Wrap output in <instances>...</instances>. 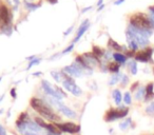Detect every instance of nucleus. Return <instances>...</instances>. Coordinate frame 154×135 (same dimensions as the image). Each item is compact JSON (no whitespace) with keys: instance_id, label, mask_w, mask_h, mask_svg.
Instances as JSON below:
<instances>
[{"instance_id":"f257e3e1","label":"nucleus","mask_w":154,"mask_h":135,"mask_svg":"<svg viewBox=\"0 0 154 135\" xmlns=\"http://www.w3.org/2000/svg\"><path fill=\"white\" fill-rule=\"evenodd\" d=\"M30 106L35 111L38 112L39 115L42 116V118H45V119L50 120L52 122L60 121V119H61L60 116L57 113H55L54 110L52 109V106H50L47 101L41 100L37 97H33L30 100Z\"/></svg>"},{"instance_id":"f03ea898","label":"nucleus","mask_w":154,"mask_h":135,"mask_svg":"<svg viewBox=\"0 0 154 135\" xmlns=\"http://www.w3.org/2000/svg\"><path fill=\"white\" fill-rule=\"evenodd\" d=\"M16 128L21 135H43L42 128L39 124H37L35 120L33 121L30 118H28L26 121H23Z\"/></svg>"},{"instance_id":"7ed1b4c3","label":"nucleus","mask_w":154,"mask_h":135,"mask_svg":"<svg viewBox=\"0 0 154 135\" xmlns=\"http://www.w3.org/2000/svg\"><path fill=\"white\" fill-rule=\"evenodd\" d=\"M130 24L134 28L140 29V30H152L150 17L143 13H136L131 16Z\"/></svg>"},{"instance_id":"20e7f679","label":"nucleus","mask_w":154,"mask_h":135,"mask_svg":"<svg viewBox=\"0 0 154 135\" xmlns=\"http://www.w3.org/2000/svg\"><path fill=\"white\" fill-rule=\"evenodd\" d=\"M129 109L124 106H120L118 107V109H110L109 111L106 113L105 115V120L107 122L114 121L116 119H119V118H124L128 115Z\"/></svg>"},{"instance_id":"39448f33","label":"nucleus","mask_w":154,"mask_h":135,"mask_svg":"<svg viewBox=\"0 0 154 135\" xmlns=\"http://www.w3.org/2000/svg\"><path fill=\"white\" fill-rule=\"evenodd\" d=\"M62 86L66 91L72 93L75 96H80L82 94V89L75 84L74 79L71 78L70 76L66 75V74H62Z\"/></svg>"},{"instance_id":"423d86ee","label":"nucleus","mask_w":154,"mask_h":135,"mask_svg":"<svg viewBox=\"0 0 154 135\" xmlns=\"http://www.w3.org/2000/svg\"><path fill=\"white\" fill-rule=\"evenodd\" d=\"M12 13L9 7L2 1H0V26L1 28H9L12 23Z\"/></svg>"},{"instance_id":"0eeeda50","label":"nucleus","mask_w":154,"mask_h":135,"mask_svg":"<svg viewBox=\"0 0 154 135\" xmlns=\"http://www.w3.org/2000/svg\"><path fill=\"white\" fill-rule=\"evenodd\" d=\"M54 124H55L61 132L68 133V134H77V133H79V131H80V126L79 124H74V122H62V124L54 122Z\"/></svg>"},{"instance_id":"6e6552de","label":"nucleus","mask_w":154,"mask_h":135,"mask_svg":"<svg viewBox=\"0 0 154 135\" xmlns=\"http://www.w3.org/2000/svg\"><path fill=\"white\" fill-rule=\"evenodd\" d=\"M153 49L151 48H146L143 51H139L135 54L134 58L135 61H139V62H153Z\"/></svg>"},{"instance_id":"1a4fd4ad","label":"nucleus","mask_w":154,"mask_h":135,"mask_svg":"<svg viewBox=\"0 0 154 135\" xmlns=\"http://www.w3.org/2000/svg\"><path fill=\"white\" fill-rule=\"evenodd\" d=\"M41 87H42L43 91H45L49 96L53 97V98H55V99H58V100H61V99L63 98V97H62L61 95L57 92V90L54 89L53 87H52V84H50L49 81H47V80H42V82H41Z\"/></svg>"},{"instance_id":"9d476101","label":"nucleus","mask_w":154,"mask_h":135,"mask_svg":"<svg viewBox=\"0 0 154 135\" xmlns=\"http://www.w3.org/2000/svg\"><path fill=\"white\" fill-rule=\"evenodd\" d=\"M63 71L66 72L68 74H70V75L74 76V77H80L82 75V68L77 62L76 63H73L72 66H66Z\"/></svg>"},{"instance_id":"9b49d317","label":"nucleus","mask_w":154,"mask_h":135,"mask_svg":"<svg viewBox=\"0 0 154 135\" xmlns=\"http://www.w3.org/2000/svg\"><path fill=\"white\" fill-rule=\"evenodd\" d=\"M88 28H89V21L88 20H86V21L82 22V24L80 26V28L78 29V32H77L76 37H75V39H74V42L77 40H79V38L85 34V32L88 30Z\"/></svg>"},{"instance_id":"f8f14e48","label":"nucleus","mask_w":154,"mask_h":135,"mask_svg":"<svg viewBox=\"0 0 154 135\" xmlns=\"http://www.w3.org/2000/svg\"><path fill=\"white\" fill-rule=\"evenodd\" d=\"M113 58H114V60H115V62H117V63H119V64L126 63L127 59H128L126 55H124V54H122V53H118V52L113 54Z\"/></svg>"},{"instance_id":"ddd939ff","label":"nucleus","mask_w":154,"mask_h":135,"mask_svg":"<svg viewBox=\"0 0 154 135\" xmlns=\"http://www.w3.org/2000/svg\"><path fill=\"white\" fill-rule=\"evenodd\" d=\"M145 96H146V88L139 87L136 90V92H135V99L136 100H141V99L145 98Z\"/></svg>"},{"instance_id":"4468645a","label":"nucleus","mask_w":154,"mask_h":135,"mask_svg":"<svg viewBox=\"0 0 154 135\" xmlns=\"http://www.w3.org/2000/svg\"><path fill=\"white\" fill-rule=\"evenodd\" d=\"M112 96H113V98H114V103H115L117 106H119L122 100V93H120V91L114 90L113 93H112Z\"/></svg>"},{"instance_id":"2eb2a0df","label":"nucleus","mask_w":154,"mask_h":135,"mask_svg":"<svg viewBox=\"0 0 154 135\" xmlns=\"http://www.w3.org/2000/svg\"><path fill=\"white\" fill-rule=\"evenodd\" d=\"M119 68H120V64L117 63V62H110L109 66H108V70L115 74L119 72Z\"/></svg>"},{"instance_id":"dca6fc26","label":"nucleus","mask_w":154,"mask_h":135,"mask_svg":"<svg viewBox=\"0 0 154 135\" xmlns=\"http://www.w3.org/2000/svg\"><path fill=\"white\" fill-rule=\"evenodd\" d=\"M122 74L120 73H116V74H114L113 76L111 77V79H110V81H109V84L110 86H114V84H116L118 81H119L120 79H122Z\"/></svg>"},{"instance_id":"f3484780","label":"nucleus","mask_w":154,"mask_h":135,"mask_svg":"<svg viewBox=\"0 0 154 135\" xmlns=\"http://www.w3.org/2000/svg\"><path fill=\"white\" fill-rule=\"evenodd\" d=\"M129 69H130V72L132 75H136L137 74V63L135 60H131L129 62Z\"/></svg>"},{"instance_id":"a211bd4d","label":"nucleus","mask_w":154,"mask_h":135,"mask_svg":"<svg viewBox=\"0 0 154 135\" xmlns=\"http://www.w3.org/2000/svg\"><path fill=\"white\" fill-rule=\"evenodd\" d=\"M109 47H111L112 49H114L115 51H122V50H124L125 48L124 47H122V45H119L118 44L116 41H114V40H112V39H110L109 40Z\"/></svg>"},{"instance_id":"6ab92c4d","label":"nucleus","mask_w":154,"mask_h":135,"mask_svg":"<svg viewBox=\"0 0 154 135\" xmlns=\"http://www.w3.org/2000/svg\"><path fill=\"white\" fill-rule=\"evenodd\" d=\"M131 124H132V120H131V118H127L126 120H124V121H122V124H119L120 130H122V131L127 130V129H128L129 127H130Z\"/></svg>"},{"instance_id":"aec40b11","label":"nucleus","mask_w":154,"mask_h":135,"mask_svg":"<svg viewBox=\"0 0 154 135\" xmlns=\"http://www.w3.org/2000/svg\"><path fill=\"white\" fill-rule=\"evenodd\" d=\"M51 75L53 76V78L56 80L57 82H62V74H60L59 72H51Z\"/></svg>"},{"instance_id":"412c9836","label":"nucleus","mask_w":154,"mask_h":135,"mask_svg":"<svg viewBox=\"0 0 154 135\" xmlns=\"http://www.w3.org/2000/svg\"><path fill=\"white\" fill-rule=\"evenodd\" d=\"M124 103H126V105H131L132 103V97H131V94L130 92H126L124 95Z\"/></svg>"},{"instance_id":"4be33fe9","label":"nucleus","mask_w":154,"mask_h":135,"mask_svg":"<svg viewBox=\"0 0 154 135\" xmlns=\"http://www.w3.org/2000/svg\"><path fill=\"white\" fill-rule=\"evenodd\" d=\"M93 54H94V55L96 56L97 58H98L99 56H103V54H105V52H103V50L100 49V48L94 47V48H93Z\"/></svg>"},{"instance_id":"5701e85b","label":"nucleus","mask_w":154,"mask_h":135,"mask_svg":"<svg viewBox=\"0 0 154 135\" xmlns=\"http://www.w3.org/2000/svg\"><path fill=\"white\" fill-rule=\"evenodd\" d=\"M146 112H147L149 115H154V101L151 103L147 108H146Z\"/></svg>"},{"instance_id":"b1692460","label":"nucleus","mask_w":154,"mask_h":135,"mask_svg":"<svg viewBox=\"0 0 154 135\" xmlns=\"http://www.w3.org/2000/svg\"><path fill=\"white\" fill-rule=\"evenodd\" d=\"M39 62H40V59H38V58H34V59H33V60H31V62H30V63H29L28 69H26V70H30L33 66H36V64H38Z\"/></svg>"},{"instance_id":"393cba45","label":"nucleus","mask_w":154,"mask_h":135,"mask_svg":"<svg viewBox=\"0 0 154 135\" xmlns=\"http://www.w3.org/2000/svg\"><path fill=\"white\" fill-rule=\"evenodd\" d=\"M120 81H122V87H126L127 84H128V81H129L128 76H127V75H122V79H120Z\"/></svg>"},{"instance_id":"a878e982","label":"nucleus","mask_w":154,"mask_h":135,"mask_svg":"<svg viewBox=\"0 0 154 135\" xmlns=\"http://www.w3.org/2000/svg\"><path fill=\"white\" fill-rule=\"evenodd\" d=\"M149 17L151 18V19L154 20V5H152V7H149Z\"/></svg>"},{"instance_id":"bb28decb","label":"nucleus","mask_w":154,"mask_h":135,"mask_svg":"<svg viewBox=\"0 0 154 135\" xmlns=\"http://www.w3.org/2000/svg\"><path fill=\"white\" fill-rule=\"evenodd\" d=\"M73 48H74V44H71L69 48H66V50L63 51V54H66V53H69V52H71L73 50Z\"/></svg>"},{"instance_id":"cd10ccee","label":"nucleus","mask_w":154,"mask_h":135,"mask_svg":"<svg viewBox=\"0 0 154 135\" xmlns=\"http://www.w3.org/2000/svg\"><path fill=\"white\" fill-rule=\"evenodd\" d=\"M0 135H7V131L1 124H0Z\"/></svg>"},{"instance_id":"c85d7f7f","label":"nucleus","mask_w":154,"mask_h":135,"mask_svg":"<svg viewBox=\"0 0 154 135\" xmlns=\"http://www.w3.org/2000/svg\"><path fill=\"white\" fill-rule=\"evenodd\" d=\"M11 96L13 97V98H16V96H17V95H16V89L15 88H13L11 90Z\"/></svg>"},{"instance_id":"c756f323","label":"nucleus","mask_w":154,"mask_h":135,"mask_svg":"<svg viewBox=\"0 0 154 135\" xmlns=\"http://www.w3.org/2000/svg\"><path fill=\"white\" fill-rule=\"evenodd\" d=\"M138 86H139V82H135V84H133L132 87H131V91H134Z\"/></svg>"},{"instance_id":"7c9ffc66","label":"nucleus","mask_w":154,"mask_h":135,"mask_svg":"<svg viewBox=\"0 0 154 135\" xmlns=\"http://www.w3.org/2000/svg\"><path fill=\"white\" fill-rule=\"evenodd\" d=\"M124 2H125V0H116L115 2H114V5H122V3H124Z\"/></svg>"},{"instance_id":"2f4dec72","label":"nucleus","mask_w":154,"mask_h":135,"mask_svg":"<svg viewBox=\"0 0 154 135\" xmlns=\"http://www.w3.org/2000/svg\"><path fill=\"white\" fill-rule=\"evenodd\" d=\"M41 74V72H36V73H34V76H39Z\"/></svg>"},{"instance_id":"473e14b6","label":"nucleus","mask_w":154,"mask_h":135,"mask_svg":"<svg viewBox=\"0 0 154 135\" xmlns=\"http://www.w3.org/2000/svg\"><path fill=\"white\" fill-rule=\"evenodd\" d=\"M101 2H103V0H99V1H98V5H101Z\"/></svg>"},{"instance_id":"72a5a7b5","label":"nucleus","mask_w":154,"mask_h":135,"mask_svg":"<svg viewBox=\"0 0 154 135\" xmlns=\"http://www.w3.org/2000/svg\"><path fill=\"white\" fill-rule=\"evenodd\" d=\"M2 112H3V111H2V110H0V114H1V113H2Z\"/></svg>"},{"instance_id":"f704fd0d","label":"nucleus","mask_w":154,"mask_h":135,"mask_svg":"<svg viewBox=\"0 0 154 135\" xmlns=\"http://www.w3.org/2000/svg\"><path fill=\"white\" fill-rule=\"evenodd\" d=\"M2 97H3V96H1V97H0V101H1V99H2Z\"/></svg>"},{"instance_id":"c9c22d12","label":"nucleus","mask_w":154,"mask_h":135,"mask_svg":"<svg viewBox=\"0 0 154 135\" xmlns=\"http://www.w3.org/2000/svg\"><path fill=\"white\" fill-rule=\"evenodd\" d=\"M1 79H2V78H1V77H0V81H1Z\"/></svg>"},{"instance_id":"e433bc0d","label":"nucleus","mask_w":154,"mask_h":135,"mask_svg":"<svg viewBox=\"0 0 154 135\" xmlns=\"http://www.w3.org/2000/svg\"><path fill=\"white\" fill-rule=\"evenodd\" d=\"M153 73H154V69H153Z\"/></svg>"}]
</instances>
